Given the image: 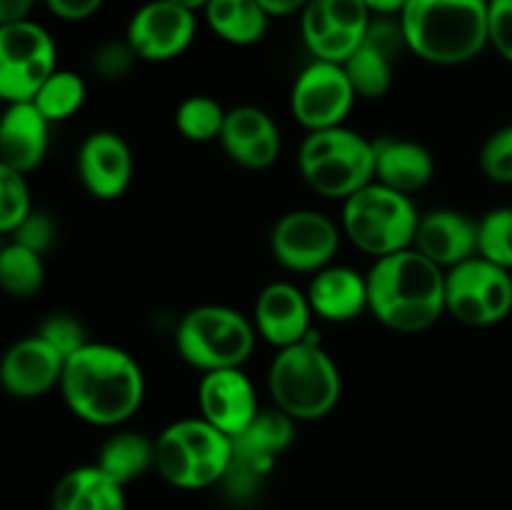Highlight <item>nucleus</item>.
I'll return each instance as SVG.
<instances>
[{
    "label": "nucleus",
    "instance_id": "nucleus-9",
    "mask_svg": "<svg viewBox=\"0 0 512 510\" xmlns=\"http://www.w3.org/2000/svg\"><path fill=\"white\" fill-rule=\"evenodd\" d=\"M445 313L470 328H490L512 313V270L475 258L445 270Z\"/></svg>",
    "mask_w": 512,
    "mask_h": 510
},
{
    "label": "nucleus",
    "instance_id": "nucleus-34",
    "mask_svg": "<svg viewBox=\"0 0 512 510\" xmlns=\"http://www.w3.org/2000/svg\"><path fill=\"white\" fill-rule=\"evenodd\" d=\"M480 168L498 185H512V125L495 130L480 148Z\"/></svg>",
    "mask_w": 512,
    "mask_h": 510
},
{
    "label": "nucleus",
    "instance_id": "nucleus-22",
    "mask_svg": "<svg viewBox=\"0 0 512 510\" xmlns=\"http://www.w3.org/2000/svg\"><path fill=\"white\" fill-rule=\"evenodd\" d=\"M308 298L315 318L350 323L368 313V275L350 265H328L310 278Z\"/></svg>",
    "mask_w": 512,
    "mask_h": 510
},
{
    "label": "nucleus",
    "instance_id": "nucleus-15",
    "mask_svg": "<svg viewBox=\"0 0 512 510\" xmlns=\"http://www.w3.org/2000/svg\"><path fill=\"white\" fill-rule=\"evenodd\" d=\"M313 318L308 290H300L288 280L265 285L255 298L253 323L258 338L278 350L303 343L313 333Z\"/></svg>",
    "mask_w": 512,
    "mask_h": 510
},
{
    "label": "nucleus",
    "instance_id": "nucleus-37",
    "mask_svg": "<svg viewBox=\"0 0 512 510\" xmlns=\"http://www.w3.org/2000/svg\"><path fill=\"white\" fill-rule=\"evenodd\" d=\"M10 238H13L15 243L25 245V248L43 255L45 250H50V245L55 243V238H58V225H55V220L50 218L48 213L33 210V213L18 225V230H15Z\"/></svg>",
    "mask_w": 512,
    "mask_h": 510
},
{
    "label": "nucleus",
    "instance_id": "nucleus-39",
    "mask_svg": "<svg viewBox=\"0 0 512 510\" xmlns=\"http://www.w3.org/2000/svg\"><path fill=\"white\" fill-rule=\"evenodd\" d=\"M43 3L48 13L63 23H83L103 8L105 0H43Z\"/></svg>",
    "mask_w": 512,
    "mask_h": 510
},
{
    "label": "nucleus",
    "instance_id": "nucleus-13",
    "mask_svg": "<svg viewBox=\"0 0 512 510\" xmlns=\"http://www.w3.org/2000/svg\"><path fill=\"white\" fill-rule=\"evenodd\" d=\"M198 35V13L170 0H148L128 20L125 40L145 63H170L188 53Z\"/></svg>",
    "mask_w": 512,
    "mask_h": 510
},
{
    "label": "nucleus",
    "instance_id": "nucleus-1",
    "mask_svg": "<svg viewBox=\"0 0 512 510\" xmlns=\"http://www.w3.org/2000/svg\"><path fill=\"white\" fill-rule=\"evenodd\" d=\"M60 395L70 413L95 428H120L145 400V373L128 350L85 343L65 358Z\"/></svg>",
    "mask_w": 512,
    "mask_h": 510
},
{
    "label": "nucleus",
    "instance_id": "nucleus-23",
    "mask_svg": "<svg viewBox=\"0 0 512 510\" xmlns=\"http://www.w3.org/2000/svg\"><path fill=\"white\" fill-rule=\"evenodd\" d=\"M435 175V158L423 143L408 138L375 140V183L398 193H420Z\"/></svg>",
    "mask_w": 512,
    "mask_h": 510
},
{
    "label": "nucleus",
    "instance_id": "nucleus-18",
    "mask_svg": "<svg viewBox=\"0 0 512 510\" xmlns=\"http://www.w3.org/2000/svg\"><path fill=\"white\" fill-rule=\"evenodd\" d=\"M65 358L38 333L20 338L5 350L0 365V383L13 398H43L53 388H60Z\"/></svg>",
    "mask_w": 512,
    "mask_h": 510
},
{
    "label": "nucleus",
    "instance_id": "nucleus-26",
    "mask_svg": "<svg viewBox=\"0 0 512 510\" xmlns=\"http://www.w3.org/2000/svg\"><path fill=\"white\" fill-rule=\"evenodd\" d=\"M50 510H128L125 485L98 465H78L60 475L50 493Z\"/></svg>",
    "mask_w": 512,
    "mask_h": 510
},
{
    "label": "nucleus",
    "instance_id": "nucleus-32",
    "mask_svg": "<svg viewBox=\"0 0 512 510\" xmlns=\"http://www.w3.org/2000/svg\"><path fill=\"white\" fill-rule=\"evenodd\" d=\"M478 255L512 270V208H493L478 220Z\"/></svg>",
    "mask_w": 512,
    "mask_h": 510
},
{
    "label": "nucleus",
    "instance_id": "nucleus-35",
    "mask_svg": "<svg viewBox=\"0 0 512 510\" xmlns=\"http://www.w3.org/2000/svg\"><path fill=\"white\" fill-rule=\"evenodd\" d=\"M38 335L43 340H48L63 358H70V355L78 353L85 343H90V340L85 338L83 323L68 313L48 315V318L40 323Z\"/></svg>",
    "mask_w": 512,
    "mask_h": 510
},
{
    "label": "nucleus",
    "instance_id": "nucleus-12",
    "mask_svg": "<svg viewBox=\"0 0 512 510\" xmlns=\"http://www.w3.org/2000/svg\"><path fill=\"white\" fill-rule=\"evenodd\" d=\"M358 100L343 65L313 60L290 88V115L305 133L345 125Z\"/></svg>",
    "mask_w": 512,
    "mask_h": 510
},
{
    "label": "nucleus",
    "instance_id": "nucleus-31",
    "mask_svg": "<svg viewBox=\"0 0 512 510\" xmlns=\"http://www.w3.org/2000/svg\"><path fill=\"white\" fill-rule=\"evenodd\" d=\"M228 110L210 95H190L175 110V128L190 143L220 140Z\"/></svg>",
    "mask_w": 512,
    "mask_h": 510
},
{
    "label": "nucleus",
    "instance_id": "nucleus-20",
    "mask_svg": "<svg viewBox=\"0 0 512 510\" xmlns=\"http://www.w3.org/2000/svg\"><path fill=\"white\" fill-rule=\"evenodd\" d=\"M413 248L443 270L455 268L478 255V220L450 208L423 213Z\"/></svg>",
    "mask_w": 512,
    "mask_h": 510
},
{
    "label": "nucleus",
    "instance_id": "nucleus-41",
    "mask_svg": "<svg viewBox=\"0 0 512 510\" xmlns=\"http://www.w3.org/2000/svg\"><path fill=\"white\" fill-rule=\"evenodd\" d=\"M258 3L268 10L270 18H290V15L303 13L310 0H258Z\"/></svg>",
    "mask_w": 512,
    "mask_h": 510
},
{
    "label": "nucleus",
    "instance_id": "nucleus-17",
    "mask_svg": "<svg viewBox=\"0 0 512 510\" xmlns=\"http://www.w3.org/2000/svg\"><path fill=\"white\" fill-rule=\"evenodd\" d=\"M133 150L113 130H95L78 148V178L95 200H118L133 180Z\"/></svg>",
    "mask_w": 512,
    "mask_h": 510
},
{
    "label": "nucleus",
    "instance_id": "nucleus-5",
    "mask_svg": "<svg viewBox=\"0 0 512 510\" xmlns=\"http://www.w3.org/2000/svg\"><path fill=\"white\" fill-rule=\"evenodd\" d=\"M233 463V438L205 418H180L155 438V470L178 490L223 483Z\"/></svg>",
    "mask_w": 512,
    "mask_h": 510
},
{
    "label": "nucleus",
    "instance_id": "nucleus-36",
    "mask_svg": "<svg viewBox=\"0 0 512 510\" xmlns=\"http://www.w3.org/2000/svg\"><path fill=\"white\" fill-rule=\"evenodd\" d=\"M135 60L138 55L128 40H108L93 53V73L103 80H120L133 70Z\"/></svg>",
    "mask_w": 512,
    "mask_h": 510
},
{
    "label": "nucleus",
    "instance_id": "nucleus-7",
    "mask_svg": "<svg viewBox=\"0 0 512 510\" xmlns=\"http://www.w3.org/2000/svg\"><path fill=\"white\" fill-rule=\"evenodd\" d=\"M420 213L413 195L398 193L383 183H370L343 203V235L370 258H385L415 245Z\"/></svg>",
    "mask_w": 512,
    "mask_h": 510
},
{
    "label": "nucleus",
    "instance_id": "nucleus-29",
    "mask_svg": "<svg viewBox=\"0 0 512 510\" xmlns=\"http://www.w3.org/2000/svg\"><path fill=\"white\" fill-rule=\"evenodd\" d=\"M45 283L43 255L10 240L0 253V285L13 298H33Z\"/></svg>",
    "mask_w": 512,
    "mask_h": 510
},
{
    "label": "nucleus",
    "instance_id": "nucleus-16",
    "mask_svg": "<svg viewBox=\"0 0 512 510\" xmlns=\"http://www.w3.org/2000/svg\"><path fill=\"white\" fill-rule=\"evenodd\" d=\"M198 408L200 418L230 438L243 433L260 413L255 385L243 368L203 373L198 385Z\"/></svg>",
    "mask_w": 512,
    "mask_h": 510
},
{
    "label": "nucleus",
    "instance_id": "nucleus-38",
    "mask_svg": "<svg viewBox=\"0 0 512 510\" xmlns=\"http://www.w3.org/2000/svg\"><path fill=\"white\" fill-rule=\"evenodd\" d=\"M490 48L512 65V0H488Z\"/></svg>",
    "mask_w": 512,
    "mask_h": 510
},
{
    "label": "nucleus",
    "instance_id": "nucleus-43",
    "mask_svg": "<svg viewBox=\"0 0 512 510\" xmlns=\"http://www.w3.org/2000/svg\"><path fill=\"white\" fill-rule=\"evenodd\" d=\"M170 3H178V5H183V8H190V10H195V13H200V10L208 5V0H170Z\"/></svg>",
    "mask_w": 512,
    "mask_h": 510
},
{
    "label": "nucleus",
    "instance_id": "nucleus-10",
    "mask_svg": "<svg viewBox=\"0 0 512 510\" xmlns=\"http://www.w3.org/2000/svg\"><path fill=\"white\" fill-rule=\"evenodd\" d=\"M55 70L58 50L43 25L30 18L0 25V98L5 103H33Z\"/></svg>",
    "mask_w": 512,
    "mask_h": 510
},
{
    "label": "nucleus",
    "instance_id": "nucleus-25",
    "mask_svg": "<svg viewBox=\"0 0 512 510\" xmlns=\"http://www.w3.org/2000/svg\"><path fill=\"white\" fill-rule=\"evenodd\" d=\"M295 425L298 423L275 405L260 410L258 418L233 438V460L270 475L280 455L293 445Z\"/></svg>",
    "mask_w": 512,
    "mask_h": 510
},
{
    "label": "nucleus",
    "instance_id": "nucleus-28",
    "mask_svg": "<svg viewBox=\"0 0 512 510\" xmlns=\"http://www.w3.org/2000/svg\"><path fill=\"white\" fill-rule=\"evenodd\" d=\"M95 465L120 485H130L155 470V440L135 430H118L100 445Z\"/></svg>",
    "mask_w": 512,
    "mask_h": 510
},
{
    "label": "nucleus",
    "instance_id": "nucleus-19",
    "mask_svg": "<svg viewBox=\"0 0 512 510\" xmlns=\"http://www.w3.org/2000/svg\"><path fill=\"white\" fill-rule=\"evenodd\" d=\"M218 143L223 145L225 155L245 170L273 168L283 150L278 123L258 105L230 108Z\"/></svg>",
    "mask_w": 512,
    "mask_h": 510
},
{
    "label": "nucleus",
    "instance_id": "nucleus-33",
    "mask_svg": "<svg viewBox=\"0 0 512 510\" xmlns=\"http://www.w3.org/2000/svg\"><path fill=\"white\" fill-rule=\"evenodd\" d=\"M30 213H33V200L25 175L0 168V233L13 235Z\"/></svg>",
    "mask_w": 512,
    "mask_h": 510
},
{
    "label": "nucleus",
    "instance_id": "nucleus-2",
    "mask_svg": "<svg viewBox=\"0 0 512 510\" xmlns=\"http://www.w3.org/2000/svg\"><path fill=\"white\" fill-rule=\"evenodd\" d=\"M368 313L395 333H423L445 315V270L418 248L385 255L368 270Z\"/></svg>",
    "mask_w": 512,
    "mask_h": 510
},
{
    "label": "nucleus",
    "instance_id": "nucleus-14",
    "mask_svg": "<svg viewBox=\"0 0 512 510\" xmlns=\"http://www.w3.org/2000/svg\"><path fill=\"white\" fill-rule=\"evenodd\" d=\"M403 28L398 18H373L363 43L343 65L358 98H385L393 88L395 63L405 53Z\"/></svg>",
    "mask_w": 512,
    "mask_h": 510
},
{
    "label": "nucleus",
    "instance_id": "nucleus-6",
    "mask_svg": "<svg viewBox=\"0 0 512 510\" xmlns=\"http://www.w3.org/2000/svg\"><path fill=\"white\" fill-rule=\"evenodd\" d=\"M298 170L310 190L345 203L375 180V140L345 125L315 130L300 143Z\"/></svg>",
    "mask_w": 512,
    "mask_h": 510
},
{
    "label": "nucleus",
    "instance_id": "nucleus-40",
    "mask_svg": "<svg viewBox=\"0 0 512 510\" xmlns=\"http://www.w3.org/2000/svg\"><path fill=\"white\" fill-rule=\"evenodd\" d=\"M35 8V0H0V25L28 20Z\"/></svg>",
    "mask_w": 512,
    "mask_h": 510
},
{
    "label": "nucleus",
    "instance_id": "nucleus-4",
    "mask_svg": "<svg viewBox=\"0 0 512 510\" xmlns=\"http://www.w3.org/2000/svg\"><path fill=\"white\" fill-rule=\"evenodd\" d=\"M268 393L295 423H315L338 408L343 375L315 330L303 343L278 350L268 370Z\"/></svg>",
    "mask_w": 512,
    "mask_h": 510
},
{
    "label": "nucleus",
    "instance_id": "nucleus-11",
    "mask_svg": "<svg viewBox=\"0 0 512 510\" xmlns=\"http://www.w3.org/2000/svg\"><path fill=\"white\" fill-rule=\"evenodd\" d=\"M343 228L320 210L298 208L280 215L270 230V253L290 273L315 275L333 265Z\"/></svg>",
    "mask_w": 512,
    "mask_h": 510
},
{
    "label": "nucleus",
    "instance_id": "nucleus-3",
    "mask_svg": "<svg viewBox=\"0 0 512 510\" xmlns=\"http://www.w3.org/2000/svg\"><path fill=\"white\" fill-rule=\"evenodd\" d=\"M398 20L408 53L430 65H465L490 48L488 0H410Z\"/></svg>",
    "mask_w": 512,
    "mask_h": 510
},
{
    "label": "nucleus",
    "instance_id": "nucleus-24",
    "mask_svg": "<svg viewBox=\"0 0 512 510\" xmlns=\"http://www.w3.org/2000/svg\"><path fill=\"white\" fill-rule=\"evenodd\" d=\"M373 13L365 0H310L300 13L305 48L335 43L340 38H365Z\"/></svg>",
    "mask_w": 512,
    "mask_h": 510
},
{
    "label": "nucleus",
    "instance_id": "nucleus-30",
    "mask_svg": "<svg viewBox=\"0 0 512 510\" xmlns=\"http://www.w3.org/2000/svg\"><path fill=\"white\" fill-rule=\"evenodd\" d=\"M85 95H88L85 80L73 70L58 68L38 90L33 105L50 123H63V120H70L83 108Z\"/></svg>",
    "mask_w": 512,
    "mask_h": 510
},
{
    "label": "nucleus",
    "instance_id": "nucleus-42",
    "mask_svg": "<svg viewBox=\"0 0 512 510\" xmlns=\"http://www.w3.org/2000/svg\"><path fill=\"white\" fill-rule=\"evenodd\" d=\"M410 0H365L373 18H400Z\"/></svg>",
    "mask_w": 512,
    "mask_h": 510
},
{
    "label": "nucleus",
    "instance_id": "nucleus-8",
    "mask_svg": "<svg viewBox=\"0 0 512 510\" xmlns=\"http://www.w3.org/2000/svg\"><path fill=\"white\" fill-rule=\"evenodd\" d=\"M258 340L250 318L230 305H198L180 318L175 350L190 368L200 373L243 368Z\"/></svg>",
    "mask_w": 512,
    "mask_h": 510
},
{
    "label": "nucleus",
    "instance_id": "nucleus-21",
    "mask_svg": "<svg viewBox=\"0 0 512 510\" xmlns=\"http://www.w3.org/2000/svg\"><path fill=\"white\" fill-rule=\"evenodd\" d=\"M50 120L33 103H13L0 123V168L20 175L40 168L48 155Z\"/></svg>",
    "mask_w": 512,
    "mask_h": 510
},
{
    "label": "nucleus",
    "instance_id": "nucleus-27",
    "mask_svg": "<svg viewBox=\"0 0 512 510\" xmlns=\"http://www.w3.org/2000/svg\"><path fill=\"white\" fill-rule=\"evenodd\" d=\"M203 18L215 38L238 48L260 43L273 20L258 0H208Z\"/></svg>",
    "mask_w": 512,
    "mask_h": 510
}]
</instances>
